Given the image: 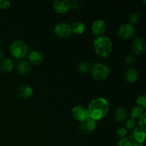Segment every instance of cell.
<instances>
[{
    "instance_id": "cell-25",
    "label": "cell",
    "mask_w": 146,
    "mask_h": 146,
    "mask_svg": "<svg viewBox=\"0 0 146 146\" xmlns=\"http://www.w3.org/2000/svg\"><path fill=\"white\" fill-rule=\"evenodd\" d=\"M135 60H136L135 55H134V54H128L125 56V63L128 65H132L135 63Z\"/></svg>"
},
{
    "instance_id": "cell-10",
    "label": "cell",
    "mask_w": 146,
    "mask_h": 146,
    "mask_svg": "<svg viewBox=\"0 0 146 146\" xmlns=\"http://www.w3.org/2000/svg\"><path fill=\"white\" fill-rule=\"evenodd\" d=\"M132 51L134 55H142L146 50V42L141 37H137L132 43Z\"/></svg>"
},
{
    "instance_id": "cell-17",
    "label": "cell",
    "mask_w": 146,
    "mask_h": 146,
    "mask_svg": "<svg viewBox=\"0 0 146 146\" xmlns=\"http://www.w3.org/2000/svg\"><path fill=\"white\" fill-rule=\"evenodd\" d=\"M17 71L21 75L27 76L31 71V66L27 61H21L17 65Z\"/></svg>"
},
{
    "instance_id": "cell-24",
    "label": "cell",
    "mask_w": 146,
    "mask_h": 146,
    "mask_svg": "<svg viewBox=\"0 0 146 146\" xmlns=\"http://www.w3.org/2000/svg\"><path fill=\"white\" fill-rule=\"evenodd\" d=\"M116 134L117 136H118L120 139L124 138L127 135V129L125 128H124V127H119V128H118V129H117Z\"/></svg>"
},
{
    "instance_id": "cell-1",
    "label": "cell",
    "mask_w": 146,
    "mask_h": 146,
    "mask_svg": "<svg viewBox=\"0 0 146 146\" xmlns=\"http://www.w3.org/2000/svg\"><path fill=\"white\" fill-rule=\"evenodd\" d=\"M89 118L94 121L102 120L109 111V104L105 98L102 97L94 98L88 106Z\"/></svg>"
},
{
    "instance_id": "cell-18",
    "label": "cell",
    "mask_w": 146,
    "mask_h": 146,
    "mask_svg": "<svg viewBox=\"0 0 146 146\" xmlns=\"http://www.w3.org/2000/svg\"><path fill=\"white\" fill-rule=\"evenodd\" d=\"M138 72L135 69H129L125 73L124 78L128 83H134L138 79Z\"/></svg>"
},
{
    "instance_id": "cell-29",
    "label": "cell",
    "mask_w": 146,
    "mask_h": 146,
    "mask_svg": "<svg viewBox=\"0 0 146 146\" xmlns=\"http://www.w3.org/2000/svg\"><path fill=\"white\" fill-rule=\"evenodd\" d=\"M11 5L10 1H4L0 0V9H7Z\"/></svg>"
},
{
    "instance_id": "cell-16",
    "label": "cell",
    "mask_w": 146,
    "mask_h": 146,
    "mask_svg": "<svg viewBox=\"0 0 146 146\" xmlns=\"http://www.w3.org/2000/svg\"><path fill=\"white\" fill-rule=\"evenodd\" d=\"M14 67V62L10 58H3L0 63V69L1 71L4 73H10L13 71Z\"/></svg>"
},
{
    "instance_id": "cell-5",
    "label": "cell",
    "mask_w": 146,
    "mask_h": 146,
    "mask_svg": "<svg viewBox=\"0 0 146 146\" xmlns=\"http://www.w3.org/2000/svg\"><path fill=\"white\" fill-rule=\"evenodd\" d=\"M135 34V28L133 25L128 24H123L120 26L116 31V35L120 39L127 41L132 38Z\"/></svg>"
},
{
    "instance_id": "cell-27",
    "label": "cell",
    "mask_w": 146,
    "mask_h": 146,
    "mask_svg": "<svg viewBox=\"0 0 146 146\" xmlns=\"http://www.w3.org/2000/svg\"><path fill=\"white\" fill-rule=\"evenodd\" d=\"M138 125L140 128L146 129V113H144L140 118H138Z\"/></svg>"
},
{
    "instance_id": "cell-20",
    "label": "cell",
    "mask_w": 146,
    "mask_h": 146,
    "mask_svg": "<svg viewBox=\"0 0 146 146\" xmlns=\"http://www.w3.org/2000/svg\"><path fill=\"white\" fill-rule=\"evenodd\" d=\"M144 113V109L143 108L140 106H135L131 109V112H130V116H131V119H133L135 121V119H138V118H141L143 114Z\"/></svg>"
},
{
    "instance_id": "cell-2",
    "label": "cell",
    "mask_w": 146,
    "mask_h": 146,
    "mask_svg": "<svg viewBox=\"0 0 146 146\" xmlns=\"http://www.w3.org/2000/svg\"><path fill=\"white\" fill-rule=\"evenodd\" d=\"M93 44L96 54L101 58H107L112 52V41L106 36H96L94 38Z\"/></svg>"
},
{
    "instance_id": "cell-28",
    "label": "cell",
    "mask_w": 146,
    "mask_h": 146,
    "mask_svg": "<svg viewBox=\"0 0 146 146\" xmlns=\"http://www.w3.org/2000/svg\"><path fill=\"white\" fill-rule=\"evenodd\" d=\"M135 121H134L133 119H131L130 118L129 120H128L126 122V129H133L135 128Z\"/></svg>"
},
{
    "instance_id": "cell-31",
    "label": "cell",
    "mask_w": 146,
    "mask_h": 146,
    "mask_svg": "<svg viewBox=\"0 0 146 146\" xmlns=\"http://www.w3.org/2000/svg\"><path fill=\"white\" fill-rule=\"evenodd\" d=\"M132 146H143V144L138 143H133Z\"/></svg>"
},
{
    "instance_id": "cell-9",
    "label": "cell",
    "mask_w": 146,
    "mask_h": 146,
    "mask_svg": "<svg viewBox=\"0 0 146 146\" xmlns=\"http://www.w3.org/2000/svg\"><path fill=\"white\" fill-rule=\"evenodd\" d=\"M96 128V121H94V120L89 118L86 121H84V122H81L80 123L79 127H78V130H79V132L81 134L87 135V134L91 133L92 132H94Z\"/></svg>"
},
{
    "instance_id": "cell-8",
    "label": "cell",
    "mask_w": 146,
    "mask_h": 146,
    "mask_svg": "<svg viewBox=\"0 0 146 146\" xmlns=\"http://www.w3.org/2000/svg\"><path fill=\"white\" fill-rule=\"evenodd\" d=\"M145 130L140 128H135L131 131L130 135V141L131 143H138L143 144L145 139Z\"/></svg>"
},
{
    "instance_id": "cell-14",
    "label": "cell",
    "mask_w": 146,
    "mask_h": 146,
    "mask_svg": "<svg viewBox=\"0 0 146 146\" xmlns=\"http://www.w3.org/2000/svg\"><path fill=\"white\" fill-rule=\"evenodd\" d=\"M33 93H34V90L31 88L30 86L29 85H21L17 88L16 94H17V96L19 98H28L32 96Z\"/></svg>"
},
{
    "instance_id": "cell-15",
    "label": "cell",
    "mask_w": 146,
    "mask_h": 146,
    "mask_svg": "<svg viewBox=\"0 0 146 146\" xmlns=\"http://www.w3.org/2000/svg\"><path fill=\"white\" fill-rule=\"evenodd\" d=\"M128 112L126 108L123 107H120L115 110L113 113V118L116 122L122 123L128 118Z\"/></svg>"
},
{
    "instance_id": "cell-3",
    "label": "cell",
    "mask_w": 146,
    "mask_h": 146,
    "mask_svg": "<svg viewBox=\"0 0 146 146\" xmlns=\"http://www.w3.org/2000/svg\"><path fill=\"white\" fill-rule=\"evenodd\" d=\"M90 74L94 79L97 81H104L109 76L110 69L105 64L97 63L91 66Z\"/></svg>"
},
{
    "instance_id": "cell-23",
    "label": "cell",
    "mask_w": 146,
    "mask_h": 146,
    "mask_svg": "<svg viewBox=\"0 0 146 146\" xmlns=\"http://www.w3.org/2000/svg\"><path fill=\"white\" fill-rule=\"evenodd\" d=\"M136 103L138 106L141 107L144 110L146 108V96L145 95H141L137 98Z\"/></svg>"
},
{
    "instance_id": "cell-4",
    "label": "cell",
    "mask_w": 146,
    "mask_h": 146,
    "mask_svg": "<svg viewBox=\"0 0 146 146\" xmlns=\"http://www.w3.org/2000/svg\"><path fill=\"white\" fill-rule=\"evenodd\" d=\"M9 50L13 57L18 59H22L28 54L29 48L25 42L17 40L11 43Z\"/></svg>"
},
{
    "instance_id": "cell-30",
    "label": "cell",
    "mask_w": 146,
    "mask_h": 146,
    "mask_svg": "<svg viewBox=\"0 0 146 146\" xmlns=\"http://www.w3.org/2000/svg\"><path fill=\"white\" fill-rule=\"evenodd\" d=\"M3 57H4V53L1 50H0V61L3 59Z\"/></svg>"
},
{
    "instance_id": "cell-12",
    "label": "cell",
    "mask_w": 146,
    "mask_h": 146,
    "mask_svg": "<svg viewBox=\"0 0 146 146\" xmlns=\"http://www.w3.org/2000/svg\"><path fill=\"white\" fill-rule=\"evenodd\" d=\"M91 30L93 34L96 36H103L106 31V24L104 20H96L91 26Z\"/></svg>"
},
{
    "instance_id": "cell-7",
    "label": "cell",
    "mask_w": 146,
    "mask_h": 146,
    "mask_svg": "<svg viewBox=\"0 0 146 146\" xmlns=\"http://www.w3.org/2000/svg\"><path fill=\"white\" fill-rule=\"evenodd\" d=\"M71 114L74 119L81 123L84 122V121H86L88 118H89L88 110L82 106H76L74 107L71 111Z\"/></svg>"
},
{
    "instance_id": "cell-13",
    "label": "cell",
    "mask_w": 146,
    "mask_h": 146,
    "mask_svg": "<svg viewBox=\"0 0 146 146\" xmlns=\"http://www.w3.org/2000/svg\"><path fill=\"white\" fill-rule=\"evenodd\" d=\"M43 59H44V57L41 53L36 50H34L29 54L27 62L29 64L30 66H38L41 64Z\"/></svg>"
},
{
    "instance_id": "cell-21",
    "label": "cell",
    "mask_w": 146,
    "mask_h": 146,
    "mask_svg": "<svg viewBox=\"0 0 146 146\" xmlns=\"http://www.w3.org/2000/svg\"><path fill=\"white\" fill-rule=\"evenodd\" d=\"M77 68H78V71L81 73H86L88 71H90L91 68V66L88 64V62L86 61H80L77 66Z\"/></svg>"
},
{
    "instance_id": "cell-11",
    "label": "cell",
    "mask_w": 146,
    "mask_h": 146,
    "mask_svg": "<svg viewBox=\"0 0 146 146\" xmlns=\"http://www.w3.org/2000/svg\"><path fill=\"white\" fill-rule=\"evenodd\" d=\"M71 8V2L68 0H57L53 3V9L59 14H66Z\"/></svg>"
},
{
    "instance_id": "cell-32",
    "label": "cell",
    "mask_w": 146,
    "mask_h": 146,
    "mask_svg": "<svg viewBox=\"0 0 146 146\" xmlns=\"http://www.w3.org/2000/svg\"><path fill=\"white\" fill-rule=\"evenodd\" d=\"M0 76H1V69H0Z\"/></svg>"
},
{
    "instance_id": "cell-22",
    "label": "cell",
    "mask_w": 146,
    "mask_h": 146,
    "mask_svg": "<svg viewBox=\"0 0 146 146\" xmlns=\"http://www.w3.org/2000/svg\"><path fill=\"white\" fill-rule=\"evenodd\" d=\"M140 19H141V14L137 11H134L129 17L130 24L133 25V24H137Z\"/></svg>"
},
{
    "instance_id": "cell-26",
    "label": "cell",
    "mask_w": 146,
    "mask_h": 146,
    "mask_svg": "<svg viewBox=\"0 0 146 146\" xmlns=\"http://www.w3.org/2000/svg\"><path fill=\"white\" fill-rule=\"evenodd\" d=\"M117 146H132V143L128 138H121L118 141Z\"/></svg>"
},
{
    "instance_id": "cell-19",
    "label": "cell",
    "mask_w": 146,
    "mask_h": 146,
    "mask_svg": "<svg viewBox=\"0 0 146 146\" xmlns=\"http://www.w3.org/2000/svg\"><path fill=\"white\" fill-rule=\"evenodd\" d=\"M71 26V29H72V32L74 34H76V35H80L82 34L85 31V24L82 21H75L73 23Z\"/></svg>"
},
{
    "instance_id": "cell-6",
    "label": "cell",
    "mask_w": 146,
    "mask_h": 146,
    "mask_svg": "<svg viewBox=\"0 0 146 146\" xmlns=\"http://www.w3.org/2000/svg\"><path fill=\"white\" fill-rule=\"evenodd\" d=\"M56 36L61 38H66L71 36L73 34L71 26L68 23L61 22L57 24L54 29Z\"/></svg>"
}]
</instances>
